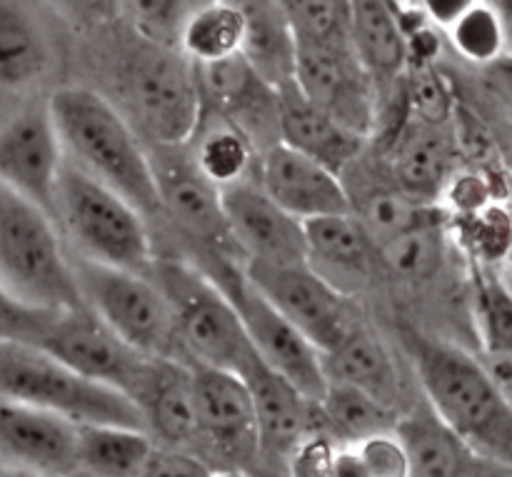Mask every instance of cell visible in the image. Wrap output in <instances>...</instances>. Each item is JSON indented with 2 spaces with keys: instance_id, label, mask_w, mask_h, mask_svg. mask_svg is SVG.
<instances>
[{
  "instance_id": "e0dca14e",
  "label": "cell",
  "mask_w": 512,
  "mask_h": 477,
  "mask_svg": "<svg viewBox=\"0 0 512 477\" xmlns=\"http://www.w3.org/2000/svg\"><path fill=\"white\" fill-rule=\"evenodd\" d=\"M253 398L255 433H258V460L288 465L295 445L310 433L323 428L318 400H310L298 388L270 370L258 355L240 370Z\"/></svg>"
},
{
  "instance_id": "74e56055",
  "label": "cell",
  "mask_w": 512,
  "mask_h": 477,
  "mask_svg": "<svg viewBox=\"0 0 512 477\" xmlns=\"http://www.w3.org/2000/svg\"><path fill=\"white\" fill-rule=\"evenodd\" d=\"M205 0H115L133 30L155 43L178 45L185 20Z\"/></svg>"
},
{
  "instance_id": "3957f363",
  "label": "cell",
  "mask_w": 512,
  "mask_h": 477,
  "mask_svg": "<svg viewBox=\"0 0 512 477\" xmlns=\"http://www.w3.org/2000/svg\"><path fill=\"white\" fill-rule=\"evenodd\" d=\"M138 38L140 43L125 50L115 68L125 103V113H120L145 145L188 143L203 113L198 68L178 45Z\"/></svg>"
},
{
  "instance_id": "e575fe53",
  "label": "cell",
  "mask_w": 512,
  "mask_h": 477,
  "mask_svg": "<svg viewBox=\"0 0 512 477\" xmlns=\"http://www.w3.org/2000/svg\"><path fill=\"white\" fill-rule=\"evenodd\" d=\"M298 43L355 48L345 0H275Z\"/></svg>"
},
{
  "instance_id": "7c38bea8",
  "label": "cell",
  "mask_w": 512,
  "mask_h": 477,
  "mask_svg": "<svg viewBox=\"0 0 512 477\" xmlns=\"http://www.w3.org/2000/svg\"><path fill=\"white\" fill-rule=\"evenodd\" d=\"M145 148L153 170L160 215H165L190 240L210 248L215 258L238 253L225 223L220 188L200 173L188 143Z\"/></svg>"
},
{
  "instance_id": "ee69618b",
  "label": "cell",
  "mask_w": 512,
  "mask_h": 477,
  "mask_svg": "<svg viewBox=\"0 0 512 477\" xmlns=\"http://www.w3.org/2000/svg\"><path fill=\"white\" fill-rule=\"evenodd\" d=\"M473 3L475 0H420V8L433 28L448 30Z\"/></svg>"
},
{
  "instance_id": "ac0fdd59",
  "label": "cell",
  "mask_w": 512,
  "mask_h": 477,
  "mask_svg": "<svg viewBox=\"0 0 512 477\" xmlns=\"http://www.w3.org/2000/svg\"><path fill=\"white\" fill-rule=\"evenodd\" d=\"M75 423L20 400L0 398V465L20 473H75Z\"/></svg>"
},
{
  "instance_id": "2e32d148",
  "label": "cell",
  "mask_w": 512,
  "mask_h": 477,
  "mask_svg": "<svg viewBox=\"0 0 512 477\" xmlns=\"http://www.w3.org/2000/svg\"><path fill=\"white\" fill-rule=\"evenodd\" d=\"M225 223L243 260L293 265L308 263L303 220L280 208L258 180L245 178L220 188Z\"/></svg>"
},
{
  "instance_id": "60d3db41",
  "label": "cell",
  "mask_w": 512,
  "mask_h": 477,
  "mask_svg": "<svg viewBox=\"0 0 512 477\" xmlns=\"http://www.w3.org/2000/svg\"><path fill=\"white\" fill-rule=\"evenodd\" d=\"M353 450L363 463L365 477H408V455L393 430L370 435L355 443Z\"/></svg>"
},
{
  "instance_id": "d6a6232c",
  "label": "cell",
  "mask_w": 512,
  "mask_h": 477,
  "mask_svg": "<svg viewBox=\"0 0 512 477\" xmlns=\"http://www.w3.org/2000/svg\"><path fill=\"white\" fill-rule=\"evenodd\" d=\"M353 213L363 223V228L368 230L375 248L385 240L405 233V230L428 223H448L450 218L448 210L440 208L435 200L413 198V195L400 188L375 190L368 198L360 200L358 208L353 205Z\"/></svg>"
},
{
  "instance_id": "277c9868",
  "label": "cell",
  "mask_w": 512,
  "mask_h": 477,
  "mask_svg": "<svg viewBox=\"0 0 512 477\" xmlns=\"http://www.w3.org/2000/svg\"><path fill=\"white\" fill-rule=\"evenodd\" d=\"M53 220L63 225L78 255L148 275L155 258L148 218L70 160L55 180Z\"/></svg>"
},
{
  "instance_id": "7402d4cb",
  "label": "cell",
  "mask_w": 512,
  "mask_h": 477,
  "mask_svg": "<svg viewBox=\"0 0 512 477\" xmlns=\"http://www.w3.org/2000/svg\"><path fill=\"white\" fill-rule=\"evenodd\" d=\"M308 265L328 283L343 290V283L363 288L378 265L375 243L355 213L320 215L303 220ZM345 293V290H343Z\"/></svg>"
},
{
  "instance_id": "4316f807",
  "label": "cell",
  "mask_w": 512,
  "mask_h": 477,
  "mask_svg": "<svg viewBox=\"0 0 512 477\" xmlns=\"http://www.w3.org/2000/svg\"><path fill=\"white\" fill-rule=\"evenodd\" d=\"M188 148L200 173L218 188L253 178L258 150L238 125L230 123L223 113L210 105L203 103V113L188 138Z\"/></svg>"
},
{
  "instance_id": "836d02e7",
  "label": "cell",
  "mask_w": 512,
  "mask_h": 477,
  "mask_svg": "<svg viewBox=\"0 0 512 477\" xmlns=\"http://www.w3.org/2000/svg\"><path fill=\"white\" fill-rule=\"evenodd\" d=\"M378 263L390 273L408 280H428L443 265L445 223H428L410 228L375 248Z\"/></svg>"
},
{
  "instance_id": "f1b7e54d",
  "label": "cell",
  "mask_w": 512,
  "mask_h": 477,
  "mask_svg": "<svg viewBox=\"0 0 512 477\" xmlns=\"http://www.w3.org/2000/svg\"><path fill=\"white\" fill-rule=\"evenodd\" d=\"M245 15L243 55L270 85L293 75V35L275 0H233Z\"/></svg>"
},
{
  "instance_id": "9c48e42d",
  "label": "cell",
  "mask_w": 512,
  "mask_h": 477,
  "mask_svg": "<svg viewBox=\"0 0 512 477\" xmlns=\"http://www.w3.org/2000/svg\"><path fill=\"white\" fill-rule=\"evenodd\" d=\"M35 348L50 353L83 378L120 390L135 405L155 365V358L125 343L85 305L60 310Z\"/></svg>"
},
{
  "instance_id": "8fae6325",
  "label": "cell",
  "mask_w": 512,
  "mask_h": 477,
  "mask_svg": "<svg viewBox=\"0 0 512 477\" xmlns=\"http://www.w3.org/2000/svg\"><path fill=\"white\" fill-rule=\"evenodd\" d=\"M243 275L320 353L338 345L355 325L343 290L315 273L308 263L273 265L245 260Z\"/></svg>"
},
{
  "instance_id": "4dcf8cb0",
  "label": "cell",
  "mask_w": 512,
  "mask_h": 477,
  "mask_svg": "<svg viewBox=\"0 0 512 477\" xmlns=\"http://www.w3.org/2000/svg\"><path fill=\"white\" fill-rule=\"evenodd\" d=\"M245 15L233 0H205L180 30L178 48L193 63H213L243 48Z\"/></svg>"
},
{
  "instance_id": "8992f818",
  "label": "cell",
  "mask_w": 512,
  "mask_h": 477,
  "mask_svg": "<svg viewBox=\"0 0 512 477\" xmlns=\"http://www.w3.org/2000/svg\"><path fill=\"white\" fill-rule=\"evenodd\" d=\"M0 283L48 310L83 308L53 215L0 185Z\"/></svg>"
},
{
  "instance_id": "44dd1931",
  "label": "cell",
  "mask_w": 512,
  "mask_h": 477,
  "mask_svg": "<svg viewBox=\"0 0 512 477\" xmlns=\"http://www.w3.org/2000/svg\"><path fill=\"white\" fill-rule=\"evenodd\" d=\"M278 135L280 143L318 160L320 165L338 175H343L348 165L360 158L368 140L345 128L323 108L310 103L295 88L293 80L278 85Z\"/></svg>"
},
{
  "instance_id": "ba28073f",
  "label": "cell",
  "mask_w": 512,
  "mask_h": 477,
  "mask_svg": "<svg viewBox=\"0 0 512 477\" xmlns=\"http://www.w3.org/2000/svg\"><path fill=\"white\" fill-rule=\"evenodd\" d=\"M70 265L85 308L93 310L115 335L150 358L188 363L180 350L168 300L150 275L95 263L78 253L70 255Z\"/></svg>"
},
{
  "instance_id": "d6986e66",
  "label": "cell",
  "mask_w": 512,
  "mask_h": 477,
  "mask_svg": "<svg viewBox=\"0 0 512 477\" xmlns=\"http://www.w3.org/2000/svg\"><path fill=\"white\" fill-rule=\"evenodd\" d=\"M258 183L298 220L353 210V198L338 173L280 140L258 155Z\"/></svg>"
},
{
  "instance_id": "d590c367",
  "label": "cell",
  "mask_w": 512,
  "mask_h": 477,
  "mask_svg": "<svg viewBox=\"0 0 512 477\" xmlns=\"http://www.w3.org/2000/svg\"><path fill=\"white\" fill-rule=\"evenodd\" d=\"M508 20L488 5L475 0L458 20L448 28V38L460 58L475 65L498 63L508 45Z\"/></svg>"
},
{
  "instance_id": "f6af8a7d",
  "label": "cell",
  "mask_w": 512,
  "mask_h": 477,
  "mask_svg": "<svg viewBox=\"0 0 512 477\" xmlns=\"http://www.w3.org/2000/svg\"><path fill=\"white\" fill-rule=\"evenodd\" d=\"M53 3H58L70 18L95 23L110 13V3L115 5V0H53Z\"/></svg>"
},
{
  "instance_id": "f546056e",
  "label": "cell",
  "mask_w": 512,
  "mask_h": 477,
  "mask_svg": "<svg viewBox=\"0 0 512 477\" xmlns=\"http://www.w3.org/2000/svg\"><path fill=\"white\" fill-rule=\"evenodd\" d=\"M323 430L338 443L355 445L360 440L378 433H390L395 428L393 405L383 403L375 395L348 383L325 385V393L318 400Z\"/></svg>"
},
{
  "instance_id": "cb8c5ba5",
  "label": "cell",
  "mask_w": 512,
  "mask_h": 477,
  "mask_svg": "<svg viewBox=\"0 0 512 477\" xmlns=\"http://www.w3.org/2000/svg\"><path fill=\"white\" fill-rule=\"evenodd\" d=\"M138 408L143 413L145 430L160 443L188 445L195 440L190 365L175 358H155Z\"/></svg>"
},
{
  "instance_id": "603a6c76",
  "label": "cell",
  "mask_w": 512,
  "mask_h": 477,
  "mask_svg": "<svg viewBox=\"0 0 512 477\" xmlns=\"http://www.w3.org/2000/svg\"><path fill=\"white\" fill-rule=\"evenodd\" d=\"M445 128L405 118L390 140V168L400 190L413 198L435 200L455 175V145Z\"/></svg>"
},
{
  "instance_id": "7bdbcfd3",
  "label": "cell",
  "mask_w": 512,
  "mask_h": 477,
  "mask_svg": "<svg viewBox=\"0 0 512 477\" xmlns=\"http://www.w3.org/2000/svg\"><path fill=\"white\" fill-rule=\"evenodd\" d=\"M145 477H210L215 470L205 463L198 455L188 453V450L178 448V445H163L155 443L153 453H150L148 463L143 468Z\"/></svg>"
},
{
  "instance_id": "b9f144b4",
  "label": "cell",
  "mask_w": 512,
  "mask_h": 477,
  "mask_svg": "<svg viewBox=\"0 0 512 477\" xmlns=\"http://www.w3.org/2000/svg\"><path fill=\"white\" fill-rule=\"evenodd\" d=\"M335 453V440L323 428L310 430L290 453L288 470L293 475H333Z\"/></svg>"
},
{
  "instance_id": "d4e9b609",
  "label": "cell",
  "mask_w": 512,
  "mask_h": 477,
  "mask_svg": "<svg viewBox=\"0 0 512 477\" xmlns=\"http://www.w3.org/2000/svg\"><path fill=\"white\" fill-rule=\"evenodd\" d=\"M325 380L348 383L365 393L375 395L383 403L393 405L398 398V373L383 340L355 323L338 345L320 353Z\"/></svg>"
},
{
  "instance_id": "4fadbf2b",
  "label": "cell",
  "mask_w": 512,
  "mask_h": 477,
  "mask_svg": "<svg viewBox=\"0 0 512 477\" xmlns=\"http://www.w3.org/2000/svg\"><path fill=\"white\" fill-rule=\"evenodd\" d=\"M295 88L353 133L370 138L378 125V88L355 48L293 40Z\"/></svg>"
},
{
  "instance_id": "30bf717a",
  "label": "cell",
  "mask_w": 512,
  "mask_h": 477,
  "mask_svg": "<svg viewBox=\"0 0 512 477\" xmlns=\"http://www.w3.org/2000/svg\"><path fill=\"white\" fill-rule=\"evenodd\" d=\"M208 275L225 290L238 310L255 355L293 388H298L305 398L320 400L328 385L320 350L248 283L243 268L223 265L218 273Z\"/></svg>"
},
{
  "instance_id": "5bb4252c",
  "label": "cell",
  "mask_w": 512,
  "mask_h": 477,
  "mask_svg": "<svg viewBox=\"0 0 512 477\" xmlns=\"http://www.w3.org/2000/svg\"><path fill=\"white\" fill-rule=\"evenodd\" d=\"M195 440L205 438L233 465L258 463V433L250 390L238 373L190 363Z\"/></svg>"
},
{
  "instance_id": "ab89813d",
  "label": "cell",
  "mask_w": 512,
  "mask_h": 477,
  "mask_svg": "<svg viewBox=\"0 0 512 477\" xmlns=\"http://www.w3.org/2000/svg\"><path fill=\"white\" fill-rule=\"evenodd\" d=\"M468 225H465V240L470 250L478 255L483 263H498L505 258L510 243V223L503 208L495 205H483V208L465 213Z\"/></svg>"
},
{
  "instance_id": "ffe728a7",
  "label": "cell",
  "mask_w": 512,
  "mask_h": 477,
  "mask_svg": "<svg viewBox=\"0 0 512 477\" xmlns=\"http://www.w3.org/2000/svg\"><path fill=\"white\" fill-rule=\"evenodd\" d=\"M393 433L408 455V475L415 477H488L510 475V468L493 463L470 448L453 428L433 413L428 403L395 420Z\"/></svg>"
},
{
  "instance_id": "7a4b0ae2",
  "label": "cell",
  "mask_w": 512,
  "mask_h": 477,
  "mask_svg": "<svg viewBox=\"0 0 512 477\" xmlns=\"http://www.w3.org/2000/svg\"><path fill=\"white\" fill-rule=\"evenodd\" d=\"M65 160L110 185L145 218H158L148 148L118 105L85 85H65L48 100Z\"/></svg>"
},
{
  "instance_id": "6da1fadb",
  "label": "cell",
  "mask_w": 512,
  "mask_h": 477,
  "mask_svg": "<svg viewBox=\"0 0 512 477\" xmlns=\"http://www.w3.org/2000/svg\"><path fill=\"white\" fill-rule=\"evenodd\" d=\"M403 343L415 363L425 403L465 443L512 470V405L493 370L463 348L405 330Z\"/></svg>"
},
{
  "instance_id": "484cf974",
  "label": "cell",
  "mask_w": 512,
  "mask_h": 477,
  "mask_svg": "<svg viewBox=\"0 0 512 477\" xmlns=\"http://www.w3.org/2000/svg\"><path fill=\"white\" fill-rule=\"evenodd\" d=\"M75 473L140 477L155 448L148 430L105 423H75Z\"/></svg>"
},
{
  "instance_id": "8d00e7d4",
  "label": "cell",
  "mask_w": 512,
  "mask_h": 477,
  "mask_svg": "<svg viewBox=\"0 0 512 477\" xmlns=\"http://www.w3.org/2000/svg\"><path fill=\"white\" fill-rule=\"evenodd\" d=\"M400 100L405 118L428 125H450L455 118V98L448 80L433 63H408L400 78Z\"/></svg>"
},
{
  "instance_id": "52a82bcc",
  "label": "cell",
  "mask_w": 512,
  "mask_h": 477,
  "mask_svg": "<svg viewBox=\"0 0 512 477\" xmlns=\"http://www.w3.org/2000/svg\"><path fill=\"white\" fill-rule=\"evenodd\" d=\"M0 398L53 410L73 423L145 430L143 413L128 395L83 378L35 345L0 343Z\"/></svg>"
},
{
  "instance_id": "83f0119b",
  "label": "cell",
  "mask_w": 512,
  "mask_h": 477,
  "mask_svg": "<svg viewBox=\"0 0 512 477\" xmlns=\"http://www.w3.org/2000/svg\"><path fill=\"white\" fill-rule=\"evenodd\" d=\"M48 43L20 0H0V88L23 90L45 75Z\"/></svg>"
},
{
  "instance_id": "5b68a950",
  "label": "cell",
  "mask_w": 512,
  "mask_h": 477,
  "mask_svg": "<svg viewBox=\"0 0 512 477\" xmlns=\"http://www.w3.org/2000/svg\"><path fill=\"white\" fill-rule=\"evenodd\" d=\"M148 275L168 300L185 360L240 373L255 350L225 290L203 268L178 258H153Z\"/></svg>"
},
{
  "instance_id": "1f68e13d",
  "label": "cell",
  "mask_w": 512,
  "mask_h": 477,
  "mask_svg": "<svg viewBox=\"0 0 512 477\" xmlns=\"http://www.w3.org/2000/svg\"><path fill=\"white\" fill-rule=\"evenodd\" d=\"M475 320L485 353L493 360L490 370L503 388H510L512 298L495 270H475Z\"/></svg>"
},
{
  "instance_id": "9a60e30c",
  "label": "cell",
  "mask_w": 512,
  "mask_h": 477,
  "mask_svg": "<svg viewBox=\"0 0 512 477\" xmlns=\"http://www.w3.org/2000/svg\"><path fill=\"white\" fill-rule=\"evenodd\" d=\"M65 163L48 103H33L0 128V185L53 215L55 180Z\"/></svg>"
},
{
  "instance_id": "f35d334b",
  "label": "cell",
  "mask_w": 512,
  "mask_h": 477,
  "mask_svg": "<svg viewBox=\"0 0 512 477\" xmlns=\"http://www.w3.org/2000/svg\"><path fill=\"white\" fill-rule=\"evenodd\" d=\"M58 313L25 303L0 283V343L38 345Z\"/></svg>"
},
{
  "instance_id": "bcb514c9",
  "label": "cell",
  "mask_w": 512,
  "mask_h": 477,
  "mask_svg": "<svg viewBox=\"0 0 512 477\" xmlns=\"http://www.w3.org/2000/svg\"><path fill=\"white\" fill-rule=\"evenodd\" d=\"M488 5H493L500 15L510 23V13H512V0H485Z\"/></svg>"
}]
</instances>
